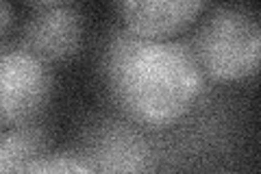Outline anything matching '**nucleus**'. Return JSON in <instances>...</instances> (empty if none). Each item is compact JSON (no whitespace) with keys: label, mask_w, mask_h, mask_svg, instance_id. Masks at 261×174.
<instances>
[{"label":"nucleus","mask_w":261,"mask_h":174,"mask_svg":"<svg viewBox=\"0 0 261 174\" xmlns=\"http://www.w3.org/2000/svg\"><path fill=\"white\" fill-rule=\"evenodd\" d=\"M102 72L118 109L150 129L181 120L205 87V74L187 41L144 39L126 29L111 33Z\"/></svg>","instance_id":"obj_1"},{"label":"nucleus","mask_w":261,"mask_h":174,"mask_svg":"<svg viewBox=\"0 0 261 174\" xmlns=\"http://www.w3.org/2000/svg\"><path fill=\"white\" fill-rule=\"evenodd\" d=\"M190 48L205 79L246 81L261 72V15L240 5L214 7L192 35Z\"/></svg>","instance_id":"obj_2"},{"label":"nucleus","mask_w":261,"mask_h":174,"mask_svg":"<svg viewBox=\"0 0 261 174\" xmlns=\"http://www.w3.org/2000/svg\"><path fill=\"white\" fill-rule=\"evenodd\" d=\"M53 79L46 63L24 48L3 46L0 57V120L3 129L24 127L37 118L50 98Z\"/></svg>","instance_id":"obj_3"},{"label":"nucleus","mask_w":261,"mask_h":174,"mask_svg":"<svg viewBox=\"0 0 261 174\" xmlns=\"http://www.w3.org/2000/svg\"><path fill=\"white\" fill-rule=\"evenodd\" d=\"M96 174H152L154 155L133 124L102 120L92 124L74 153Z\"/></svg>","instance_id":"obj_4"},{"label":"nucleus","mask_w":261,"mask_h":174,"mask_svg":"<svg viewBox=\"0 0 261 174\" xmlns=\"http://www.w3.org/2000/svg\"><path fill=\"white\" fill-rule=\"evenodd\" d=\"M83 37V15L72 3H35L24 20L20 46L39 61L59 63L76 55Z\"/></svg>","instance_id":"obj_5"},{"label":"nucleus","mask_w":261,"mask_h":174,"mask_svg":"<svg viewBox=\"0 0 261 174\" xmlns=\"http://www.w3.org/2000/svg\"><path fill=\"white\" fill-rule=\"evenodd\" d=\"M205 5L198 0L174 3V0H140L118 3L116 11L128 33L144 39H166L187 29L198 18Z\"/></svg>","instance_id":"obj_6"},{"label":"nucleus","mask_w":261,"mask_h":174,"mask_svg":"<svg viewBox=\"0 0 261 174\" xmlns=\"http://www.w3.org/2000/svg\"><path fill=\"white\" fill-rule=\"evenodd\" d=\"M48 139L39 127L24 124V127L5 129L0 142V174H18L24 165L46 155Z\"/></svg>","instance_id":"obj_7"},{"label":"nucleus","mask_w":261,"mask_h":174,"mask_svg":"<svg viewBox=\"0 0 261 174\" xmlns=\"http://www.w3.org/2000/svg\"><path fill=\"white\" fill-rule=\"evenodd\" d=\"M18 174H96L89 165L72 153H46Z\"/></svg>","instance_id":"obj_8"},{"label":"nucleus","mask_w":261,"mask_h":174,"mask_svg":"<svg viewBox=\"0 0 261 174\" xmlns=\"http://www.w3.org/2000/svg\"><path fill=\"white\" fill-rule=\"evenodd\" d=\"M9 22H11V7L3 3V33H7V29H9Z\"/></svg>","instance_id":"obj_9"},{"label":"nucleus","mask_w":261,"mask_h":174,"mask_svg":"<svg viewBox=\"0 0 261 174\" xmlns=\"http://www.w3.org/2000/svg\"><path fill=\"white\" fill-rule=\"evenodd\" d=\"M211 174H233V172H211Z\"/></svg>","instance_id":"obj_10"}]
</instances>
